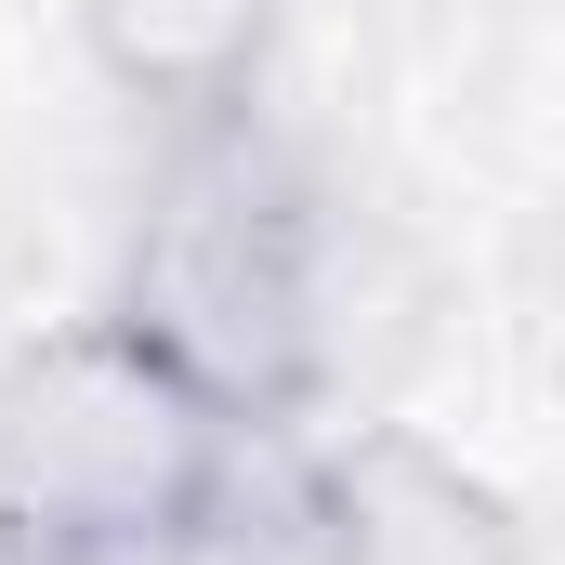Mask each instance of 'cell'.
Listing matches in <instances>:
<instances>
[{
    "mask_svg": "<svg viewBox=\"0 0 565 565\" xmlns=\"http://www.w3.org/2000/svg\"><path fill=\"white\" fill-rule=\"evenodd\" d=\"M119 329L224 422L289 408L316 382V198L250 119H211L198 145H171Z\"/></svg>",
    "mask_w": 565,
    "mask_h": 565,
    "instance_id": "obj_1",
    "label": "cell"
},
{
    "mask_svg": "<svg viewBox=\"0 0 565 565\" xmlns=\"http://www.w3.org/2000/svg\"><path fill=\"white\" fill-rule=\"evenodd\" d=\"M224 434L132 329L26 355L0 382V565H158Z\"/></svg>",
    "mask_w": 565,
    "mask_h": 565,
    "instance_id": "obj_2",
    "label": "cell"
},
{
    "mask_svg": "<svg viewBox=\"0 0 565 565\" xmlns=\"http://www.w3.org/2000/svg\"><path fill=\"white\" fill-rule=\"evenodd\" d=\"M158 565H355V500L316 460H277V447L224 434Z\"/></svg>",
    "mask_w": 565,
    "mask_h": 565,
    "instance_id": "obj_3",
    "label": "cell"
}]
</instances>
